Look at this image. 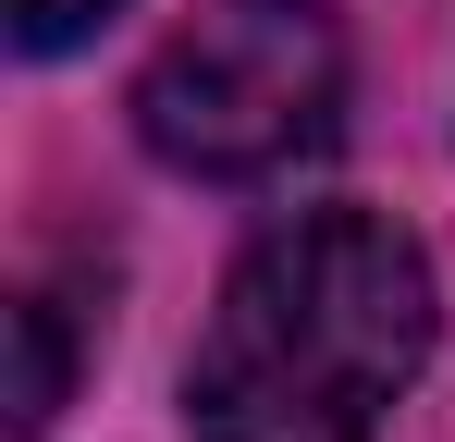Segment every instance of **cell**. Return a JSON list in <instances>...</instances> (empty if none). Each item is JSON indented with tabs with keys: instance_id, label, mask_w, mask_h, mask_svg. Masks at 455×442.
<instances>
[{
	"instance_id": "1",
	"label": "cell",
	"mask_w": 455,
	"mask_h": 442,
	"mask_svg": "<svg viewBox=\"0 0 455 442\" xmlns=\"http://www.w3.org/2000/svg\"><path fill=\"white\" fill-rule=\"evenodd\" d=\"M443 332L431 246L381 209H296L234 258L185 357L197 442H370Z\"/></svg>"
},
{
	"instance_id": "2",
	"label": "cell",
	"mask_w": 455,
	"mask_h": 442,
	"mask_svg": "<svg viewBox=\"0 0 455 442\" xmlns=\"http://www.w3.org/2000/svg\"><path fill=\"white\" fill-rule=\"evenodd\" d=\"M345 111V37L320 0H210L136 86V136L197 185H271Z\"/></svg>"
},
{
	"instance_id": "3",
	"label": "cell",
	"mask_w": 455,
	"mask_h": 442,
	"mask_svg": "<svg viewBox=\"0 0 455 442\" xmlns=\"http://www.w3.org/2000/svg\"><path fill=\"white\" fill-rule=\"evenodd\" d=\"M62 381H75V344H62V295H25V368H12V430H50V418H62Z\"/></svg>"
},
{
	"instance_id": "4",
	"label": "cell",
	"mask_w": 455,
	"mask_h": 442,
	"mask_svg": "<svg viewBox=\"0 0 455 442\" xmlns=\"http://www.w3.org/2000/svg\"><path fill=\"white\" fill-rule=\"evenodd\" d=\"M111 0H12V50H75Z\"/></svg>"
}]
</instances>
